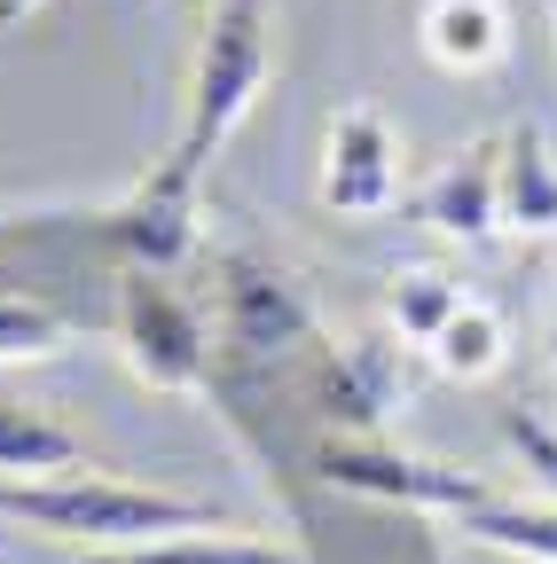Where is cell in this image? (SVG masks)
Instances as JSON below:
<instances>
[{
  "mask_svg": "<svg viewBox=\"0 0 557 564\" xmlns=\"http://www.w3.org/2000/svg\"><path fill=\"white\" fill-rule=\"evenodd\" d=\"M456 306H463V291H456L440 267H400V274L385 282V322H393L400 345H432V329H440Z\"/></svg>",
  "mask_w": 557,
  "mask_h": 564,
  "instance_id": "obj_15",
  "label": "cell"
},
{
  "mask_svg": "<svg viewBox=\"0 0 557 564\" xmlns=\"http://www.w3.org/2000/svg\"><path fill=\"white\" fill-rule=\"evenodd\" d=\"M456 533L503 549V556H526V564H557V502H526V494H486L479 510L456 518Z\"/></svg>",
  "mask_w": 557,
  "mask_h": 564,
  "instance_id": "obj_14",
  "label": "cell"
},
{
  "mask_svg": "<svg viewBox=\"0 0 557 564\" xmlns=\"http://www.w3.org/2000/svg\"><path fill=\"white\" fill-rule=\"evenodd\" d=\"M314 337V314L299 299V282L283 267H267L251 251L221 259V345H236L244 361H275Z\"/></svg>",
  "mask_w": 557,
  "mask_h": 564,
  "instance_id": "obj_6",
  "label": "cell"
},
{
  "mask_svg": "<svg viewBox=\"0 0 557 564\" xmlns=\"http://www.w3.org/2000/svg\"><path fill=\"white\" fill-rule=\"evenodd\" d=\"M103 236L126 267L165 274L173 259L196 251V181H181L173 165H158L150 181H133V196H118L103 212Z\"/></svg>",
  "mask_w": 557,
  "mask_h": 564,
  "instance_id": "obj_7",
  "label": "cell"
},
{
  "mask_svg": "<svg viewBox=\"0 0 557 564\" xmlns=\"http://www.w3.org/2000/svg\"><path fill=\"white\" fill-rule=\"evenodd\" d=\"M549 24H557V0H549Z\"/></svg>",
  "mask_w": 557,
  "mask_h": 564,
  "instance_id": "obj_19",
  "label": "cell"
},
{
  "mask_svg": "<svg viewBox=\"0 0 557 564\" xmlns=\"http://www.w3.org/2000/svg\"><path fill=\"white\" fill-rule=\"evenodd\" d=\"M495 196H503V236H557V150L534 118H518L503 133V158H495Z\"/></svg>",
  "mask_w": 557,
  "mask_h": 564,
  "instance_id": "obj_9",
  "label": "cell"
},
{
  "mask_svg": "<svg viewBox=\"0 0 557 564\" xmlns=\"http://www.w3.org/2000/svg\"><path fill=\"white\" fill-rule=\"evenodd\" d=\"M118 352H126L133 384H150V392L189 400L213 384V322L150 267L118 274Z\"/></svg>",
  "mask_w": 557,
  "mask_h": 564,
  "instance_id": "obj_3",
  "label": "cell"
},
{
  "mask_svg": "<svg viewBox=\"0 0 557 564\" xmlns=\"http://www.w3.org/2000/svg\"><path fill=\"white\" fill-rule=\"evenodd\" d=\"M314 478L338 486V494H362V502L425 510V518H463V510H479L486 494H495L479 470H456V463H432V455H400L385 440H322Z\"/></svg>",
  "mask_w": 557,
  "mask_h": 564,
  "instance_id": "obj_4",
  "label": "cell"
},
{
  "mask_svg": "<svg viewBox=\"0 0 557 564\" xmlns=\"http://www.w3.org/2000/svg\"><path fill=\"white\" fill-rule=\"evenodd\" d=\"M322 204L338 220H385L408 196V150L377 102H345L322 126V173H314Z\"/></svg>",
  "mask_w": 557,
  "mask_h": 564,
  "instance_id": "obj_5",
  "label": "cell"
},
{
  "mask_svg": "<svg viewBox=\"0 0 557 564\" xmlns=\"http://www.w3.org/2000/svg\"><path fill=\"white\" fill-rule=\"evenodd\" d=\"M63 564H307V556L283 541H259L244 525H221V533H165L133 549H72Z\"/></svg>",
  "mask_w": 557,
  "mask_h": 564,
  "instance_id": "obj_11",
  "label": "cell"
},
{
  "mask_svg": "<svg viewBox=\"0 0 557 564\" xmlns=\"http://www.w3.org/2000/svg\"><path fill=\"white\" fill-rule=\"evenodd\" d=\"M0 291H9V267H0Z\"/></svg>",
  "mask_w": 557,
  "mask_h": 564,
  "instance_id": "obj_18",
  "label": "cell"
},
{
  "mask_svg": "<svg viewBox=\"0 0 557 564\" xmlns=\"http://www.w3.org/2000/svg\"><path fill=\"white\" fill-rule=\"evenodd\" d=\"M32 9H47V0H0V32H9V24H24Z\"/></svg>",
  "mask_w": 557,
  "mask_h": 564,
  "instance_id": "obj_17",
  "label": "cell"
},
{
  "mask_svg": "<svg viewBox=\"0 0 557 564\" xmlns=\"http://www.w3.org/2000/svg\"><path fill=\"white\" fill-rule=\"evenodd\" d=\"M63 345H72V322H63L55 306L0 291V369L9 361H55Z\"/></svg>",
  "mask_w": 557,
  "mask_h": 564,
  "instance_id": "obj_16",
  "label": "cell"
},
{
  "mask_svg": "<svg viewBox=\"0 0 557 564\" xmlns=\"http://www.w3.org/2000/svg\"><path fill=\"white\" fill-rule=\"evenodd\" d=\"M495 158H503V133H486L471 141L463 158H448L425 188H416V220H425L440 243H495L503 236V196H495Z\"/></svg>",
  "mask_w": 557,
  "mask_h": 564,
  "instance_id": "obj_8",
  "label": "cell"
},
{
  "mask_svg": "<svg viewBox=\"0 0 557 564\" xmlns=\"http://www.w3.org/2000/svg\"><path fill=\"white\" fill-rule=\"evenodd\" d=\"M416 40L448 79H479V70H495L511 55V9L503 0H425Z\"/></svg>",
  "mask_w": 557,
  "mask_h": 564,
  "instance_id": "obj_10",
  "label": "cell"
},
{
  "mask_svg": "<svg viewBox=\"0 0 557 564\" xmlns=\"http://www.w3.org/2000/svg\"><path fill=\"white\" fill-rule=\"evenodd\" d=\"M267 70H275L267 0H204V32L189 55V87H181V133H173V158H165L181 181H204L221 141L251 118Z\"/></svg>",
  "mask_w": 557,
  "mask_h": 564,
  "instance_id": "obj_2",
  "label": "cell"
},
{
  "mask_svg": "<svg viewBox=\"0 0 557 564\" xmlns=\"http://www.w3.org/2000/svg\"><path fill=\"white\" fill-rule=\"evenodd\" d=\"M63 470H95L87 440L72 423H55L47 408L0 392V478H63Z\"/></svg>",
  "mask_w": 557,
  "mask_h": 564,
  "instance_id": "obj_12",
  "label": "cell"
},
{
  "mask_svg": "<svg viewBox=\"0 0 557 564\" xmlns=\"http://www.w3.org/2000/svg\"><path fill=\"white\" fill-rule=\"evenodd\" d=\"M425 361H432L440 377H456V384H486V377H503V361H511V329H503V314L486 306V299H463V306L432 329Z\"/></svg>",
  "mask_w": 557,
  "mask_h": 564,
  "instance_id": "obj_13",
  "label": "cell"
},
{
  "mask_svg": "<svg viewBox=\"0 0 557 564\" xmlns=\"http://www.w3.org/2000/svg\"><path fill=\"white\" fill-rule=\"evenodd\" d=\"M0 518H17L32 533H55V541H79V549H133V541H165V533H221V525H236L228 510L196 502V494L133 486V478H103V470L0 478Z\"/></svg>",
  "mask_w": 557,
  "mask_h": 564,
  "instance_id": "obj_1",
  "label": "cell"
}]
</instances>
